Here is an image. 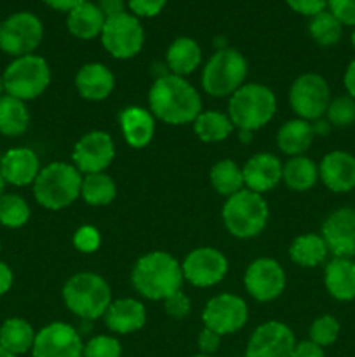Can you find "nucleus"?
Returning a JSON list of instances; mask_svg holds the SVG:
<instances>
[{
    "instance_id": "3c124183",
    "label": "nucleus",
    "mask_w": 355,
    "mask_h": 357,
    "mask_svg": "<svg viewBox=\"0 0 355 357\" xmlns=\"http://www.w3.org/2000/svg\"><path fill=\"white\" fill-rule=\"evenodd\" d=\"M343 84L345 89H347V94L355 100V58L348 63L347 70H345L343 75Z\"/></svg>"
},
{
    "instance_id": "603ef678",
    "label": "nucleus",
    "mask_w": 355,
    "mask_h": 357,
    "mask_svg": "<svg viewBox=\"0 0 355 357\" xmlns=\"http://www.w3.org/2000/svg\"><path fill=\"white\" fill-rule=\"evenodd\" d=\"M45 6H49L51 9L63 10V13H70L72 9H75L80 3L87 2V0H42Z\"/></svg>"
},
{
    "instance_id": "6e6d98bb",
    "label": "nucleus",
    "mask_w": 355,
    "mask_h": 357,
    "mask_svg": "<svg viewBox=\"0 0 355 357\" xmlns=\"http://www.w3.org/2000/svg\"><path fill=\"white\" fill-rule=\"evenodd\" d=\"M3 187H6V181H3L2 174H0V195L3 194Z\"/></svg>"
},
{
    "instance_id": "0eeeda50",
    "label": "nucleus",
    "mask_w": 355,
    "mask_h": 357,
    "mask_svg": "<svg viewBox=\"0 0 355 357\" xmlns=\"http://www.w3.org/2000/svg\"><path fill=\"white\" fill-rule=\"evenodd\" d=\"M247 59L237 49H219L202 70V87L212 98L232 96L246 84Z\"/></svg>"
},
{
    "instance_id": "58836bf2",
    "label": "nucleus",
    "mask_w": 355,
    "mask_h": 357,
    "mask_svg": "<svg viewBox=\"0 0 355 357\" xmlns=\"http://www.w3.org/2000/svg\"><path fill=\"white\" fill-rule=\"evenodd\" d=\"M341 326L338 323V319L331 314H324V316L317 317L315 321L310 326V342L317 344L319 347H329L340 337Z\"/></svg>"
},
{
    "instance_id": "72a5a7b5",
    "label": "nucleus",
    "mask_w": 355,
    "mask_h": 357,
    "mask_svg": "<svg viewBox=\"0 0 355 357\" xmlns=\"http://www.w3.org/2000/svg\"><path fill=\"white\" fill-rule=\"evenodd\" d=\"M209 178H211L212 188L225 197H230L246 188L244 187L242 167H239V164L232 159H223L216 162Z\"/></svg>"
},
{
    "instance_id": "393cba45",
    "label": "nucleus",
    "mask_w": 355,
    "mask_h": 357,
    "mask_svg": "<svg viewBox=\"0 0 355 357\" xmlns=\"http://www.w3.org/2000/svg\"><path fill=\"white\" fill-rule=\"evenodd\" d=\"M120 129L132 149H145L155 135V117L143 107H129L120 114Z\"/></svg>"
},
{
    "instance_id": "c9c22d12",
    "label": "nucleus",
    "mask_w": 355,
    "mask_h": 357,
    "mask_svg": "<svg viewBox=\"0 0 355 357\" xmlns=\"http://www.w3.org/2000/svg\"><path fill=\"white\" fill-rule=\"evenodd\" d=\"M308 33L315 44L322 45V47H331L341 40L343 24L326 9L310 20Z\"/></svg>"
},
{
    "instance_id": "c756f323",
    "label": "nucleus",
    "mask_w": 355,
    "mask_h": 357,
    "mask_svg": "<svg viewBox=\"0 0 355 357\" xmlns=\"http://www.w3.org/2000/svg\"><path fill=\"white\" fill-rule=\"evenodd\" d=\"M329 255L326 241L319 234H303L292 241L289 248V257L296 265L305 268H313L324 264Z\"/></svg>"
},
{
    "instance_id": "5701e85b",
    "label": "nucleus",
    "mask_w": 355,
    "mask_h": 357,
    "mask_svg": "<svg viewBox=\"0 0 355 357\" xmlns=\"http://www.w3.org/2000/svg\"><path fill=\"white\" fill-rule=\"evenodd\" d=\"M103 319L108 330L113 333L129 335L145 326L146 309L141 302L134 298L115 300L106 309Z\"/></svg>"
},
{
    "instance_id": "39448f33",
    "label": "nucleus",
    "mask_w": 355,
    "mask_h": 357,
    "mask_svg": "<svg viewBox=\"0 0 355 357\" xmlns=\"http://www.w3.org/2000/svg\"><path fill=\"white\" fill-rule=\"evenodd\" d=\"M63 300L70 312L84 321H96L104 316L110 307V284L94 272H79L66 281Z\"/></svg>"
},
{
    "instance_id": "9d476101",
    "label": "nucleus",
    "mask_w": 355,
    "mask_h": 357,
    "mask_svg": "<svg viewBox=\"0 0 355 357\" xmlns=\"http://www.w3.org/2000/svg\"><path fill=\"white\" fill-rule=\"evenodd\" d=\"M100 37L104 51L117 59L134 58L145 44L143 24L131 13H120L117 16L106 17Z\"/></svg>"
},
{
    "instance_id": "a19ab883",
    "label": "nucleus",
    "mask_w": 355,
    "mask_h": 357,
    "mask_svg": "<svg viewBox=\"0 0 355 357\" xmlns=\"http://www.w3.org/2000/svg\"><path fill=\"white\" fill-rule=\"evenodd\" d=\"M73 246L80 251V253H96L101 246V234L96 227L84 225L73 234Z\"/></svg>"
},
{
    "instance_id": "20e7f679",
    "label": "nucleus",
    "mask_w": 355,
    "mask_h": 357,
    "mask_svg": "<svg viewBox=\"0 0 355 357\" xmlns=\"http://www.w3.org/2000/svg\"><path fill=\"white\" fill-rule=\"evenodd\" d=\"M82 173L68 162H51L42 167L33 181L35 201L49 211H59L80 197Z\"/></svg>"
},
{
    "instance_id": "864d4df0",
    "label": "nucleus",
    "mask_w": 355,
    "mask_h": 357,
    "mask_svg": "<svg viewBox=\"0 0 355 357\" xmlns=\"http://www.w3.org/2000/svg\"><path fill=\"white\" fill-rule=\"evenodd\" d=\"M3 94H6V86H3V77L0 75V98H2Z\"/></svg>"
},
{
    "instance_id": "49530a36",
    "label": "nucleus",
    "mask_w": 355,
    "mask_h": 357,
    "mask_svg": "<svg viewBox=\"0 0 355 357\" xmlns=\"http://www.w3.org/2000/svg\"><path fill=\"white\" fill-rule=\"evenodd\" d=\"M219 342H221V337L214 331H211L209 328H204L198 335V349H200V354L211 356L212 352L218 351Z\"/></svg>"
},
{
    "instance_id": "4468645a",
    "label": "nucleus",
    "mask_w": 355,
    "mask_h": 357,
    "mask_svg": "<svg viewBox=\"0 0 355 357\" xmlns=\"http://www.w3.org/2000/svg\"><path fill=\"white\" fill-rule=\"evenodd\" d=\"M244 286L256 302H271L285 289V272L274 258H258L247 267Z\"/></svg>"
},
{
    "instance_id": "de8ad7c7",
    "label": "nucleus",
    "mask_w": 355,
    "mask_h": 357,
    "mask_svg": "<svg viewBox=\"0 0 355 357\" xmlns=\"http://www.w3.org/2000/svg\"><path fill=\"white\" fill-rule=\"evenodd\" d=\"M292 357H326V354H324L322 347H319V345L313 344V342L305 340L296 344Z\"/></svg>"
},
{
    "instance_id": "473e14b6",
    "label": "nucleus",
    "mask_w": 355,
    "mask_h": 357,
    "mask_svg": "<svg viewBox=\"0 0 355 357\" xmlns=\"http://www.w3.org/2000/svg\"><path fill=\"white\" fill-rule=\"evenodd\" d=\"M195 135L204 143L225 142L233 131V124L228 114H221L216 110H202L194 121Z\"/></svg>"
},
{
    "instance_id": "cd10ccee",
    "label": "nucleus",
    "mask_w": 355,
    "mask_h": 357,
    "mask_svg": "<svg viewBox=\"0 0 355 357\" xmlns=\"http://www.w3.org/2000/svg\"><path fill=\"white\" fill-rule=\"evenodd\" d=\"M166 63L171 73L178 77H184L195 72L202 63V49L197 40L190 37H178L169 45L166 54Z\"/></svg>"
},
{
    "instance_id": "f8f14e48",
    "label": "nucleus",
    "mask_w": 355,
    "mask_h": 357,
    "mask_svg": "<svg viewBox=\"0 0 355 357\" xmlns=\"http://www.w3.org/2000/svg\"><path fill=\"white\" fill-rule=\"evenodd\" d=\"M249 317V309L244 298L232 295V293H221L216 295L205 303L202 321L204 328L218 333L219 337L237 333L242 330Z\"/></svg>"
},
{
    "instance_id": "8fccbe9b",
    "label": "nucleus",
    "mask_w": 355,
    "mask_h": 357,
    "mask_svg": "<svg viewBox=\"0 0 355 357\" xmlns=\"http://www.w3.org/2000/svg\"><path fill=\"white\" fill-rule=\"evenodd\" d=\"M14 282V272L13 268L7 264L0 261V296H3L6 293L10 291Z\"/></svg>"
},
{
    "instance_id": "a211bd4d",
    "label": "nucleus",
    "mask_w": 355,
    "mask_h": 357,
    "mask_svg": "<svg viewBox=\"0 0 355 357\" xmlns=\"http://www.w3.org/2000/svg\"><path fill=\"white\" fill-rule=\"evenodd\" d=\"M322 239L338 258L355 257V208L345 206L331 213L322 223Z\"/></svg>"
},
{
    "instance_id": "ea45409f",
    "label": "nucleus",
    "mask_w": 355,
    "mask_h": 357,
    "mask_svg": "<svg viewBox=\"0 0 355 357\" xmlns=\"http://www.w3.org/2000/svg\"><path fill=\"white\" fill-rule=\"evenodd\" d=\"M120 342L108 335H97L84 345L82 357H120Z\"/></svg>"
},
{
    "instance_id": "79ce46f5",
    "label": "nucleus",
    "mask_w": 355,
    "mask_h": 357,
    "mask_svg": "<svg viewBox=\"0 0 355 357\" xmlns=\"http://www.w3.org/2000/svg\"><path fill=\"white\" fill-rule=\"evenodd\" d=\"M327 10L343 26H355V0H327Z\"/></svg>"
},
{
    "instance_id": "f3484780",
    "label": "nucleus",
    "mask_w": 355,
    "mask_h": 357,
    "mask_svg": "<svg viewBox=\"0 0 355 357\" xmlns=\"http://www.w3.org/2000/svg\"><path fill=\"white\" fill-rule=\"evenodd\" d=\"M296 338L291 328L278 321H268L251 335L246 357H292Z\"/></svg>"
},
{
    "instance_id": "a18cd8bd",
    "label": "nucleus",
    "mask_w": 355,
    "mask_h": 357,
    "mask_svg": "<svg viewBox=\"0 0 355 357\" xmlns=\"http://www.w3.org/2000/svg\"><path fill=\"white\" fill-rule=\"evenodd\" d=\"M285 3H287L294 13L308 17H313L315 14L327 9V0H285Z\"/></svg>"
},
{
    "instance_id": "1a4fd4ad",
    "label": "nucleus",
    "mask_w": 355,
    "mask_h": 357,
    "mask_svg": "<svg viewBox=\"0 0 355 357\" xmlns=\"http://www.w3.org/2000/svg\"><path fill=\"white\" fill-rule=\"evenodd\" d=\"M44 38V24L33 13L21 10L0 23V51L13 58L33 54Z\"/></svg>"
},
{
    "instance_id": "7c9ffc66",
    "label": "nucleus",
    "mask_w": 355,
    "mask_h": 357,
    "mask_svg": "<svg viewBox=\"0 0 355 357\" xmlns=\"http://www.w3.org/2000/svg\"><path fill=\"white\" fill-rule=\"evenodd\" d=\"M282 181L291 190H310L319 181V166L306 155L291 157L287 162L282 164Z\"/></svg>"
},
{
    "instance_id": "f257e3e1",
    "label": "nucleus",
    "mask_w": 355,
    "mask_h": 357,
    "mask_svg": "<svg viewBox=\"0 0 355 357\" xmlns=\"http://www.w3.org/2000/svg\"><path fill=\"white\" fill-rule=\"evenodd\" d=\"M150 112L153 117L171 126L190 124L202 112L200 94L184 77L167 75L159 77L150 87Z\"/></svg>"
},
{
    "instance_id": "ddd939ff",
    "label": "nucleus",
    "mask_w": 355,
    "mask_h": 357,
    "mask_svg": "<svg viewBox=\"0 0 355 357\" xmlns=\"http://www.w3.org/2000/svg\"><path fill=\"white\" fill-rule=\"evenodd\" d=\"M183 279L197 288H211L225 279L228 272V260L216 248H197L181 264Z\"/></svg>"
},
{
    "instance_id": "5fc2aeb1",
    "label": "nucleus",
    "mask_w": 355,
    "mask_h": 357,
    "mask_svg": "<svg viewBox=\"0 0 355 357\" xmlns=\"http://www.w3.org/2000/svg\"><path fill=\"white\" fill-rule=\"evenodd\" d=\"M0 357H16L14 354H10V352H7L6 349L0 347Z\"/></svg>"
},
{
    "instance_id": "09e8293b",
    "label": "nucleus",
    "mask_w": 355,
    "mask_h": 357,
    "mask_svg": "<svg viewBox=\"0 0 355 357\" xmlns=\"http://www.w3.org/2000/svg\"><path fill=\"white\" fill-rule=\"evenodd\" d=\"M96 6L100 7L101 13L104 14V17H111L117 16V14L120 13H125V0H97Z\"/></svg>"
},
{
    "instance_id": "2f4dec72",
    "label": "nucleus",
    "mask_w": 355,
    "mask_h": 357,
    "mask_svg": "<svg viewBox=\"0 0 355 357\" xmlns=\"http://www.w3.org/2000/svg\"><path fill=\"white\" fill-rule=\"evenodd\" d=\"M30 126V112L26 103L17 98L3 94L0 98V135L21 136Z\"/></svg>"
},
{
    "instance_id": "bb28decb",
    "label": "nucleus",
    "mask_w": 355,
    "mask_h": 357,
    "mask_svg": "<svg viewBox=\"0 0 355 357\" xmlns=\"http://www.w3.org/2000/svg\"><path fill=\"white\" fill-rule=\"evenodd\" d=\"M315 132H313L312 122L303 119H292L284 122L277 132V145L285 155L298 157L305 155L306 150L312 146Z\"/></svg>"
},
{
    "instance_id": "f704fd0d",
    "label": "nucleus",
    "mask_w": 355,
    "mask_h": 357,
    "mask_svg": "<svg viewBox=\"0 0 355 357\" xmlns=\"http://www.w3.org/2000/svg\"><path fill=\"white\" fill-rule=\"evenodd\" d=\"M80 195L89 206H106L117 195V187L106 173L86 174L80 187Z\"/></svg>"
},
{
    "instance_id": "f03ea898",
    "label": "nucleus",
    "mask_w": 355,
    "mask_h": 357,
    "mask_svg": "<svg viewBox=\"0 0 355 357\" xmlns=\"http://www.w3.org/2000/svg\"><path fill=\"white\" fill-rule=\"evenodd\" d=\"M132 286L145 298L159 302L180 291L183 284V271L173 255L166 251H152L136 261L131 275Z\"/></svg>"
},
{
    "instance_id": "9b49d317",
    "label": "nucleus",
    "mask_w": 355,
    "mask_h": 357,
    "mask_svg": "<svg viewBox=\"0 0 355 357\" xmlns=\"http://www.w3.org/2000/svg\"><path fill=\"white\" fill-rule=\"evenodd\" d=\"M331 101V89L327 80L319 73H303L292 82L289 89V103L298 119L319 121L326 115Z\"/></svg>"
},
{
    "instance_id": "423d86ee",
    "label": "nucleus",
    "mask_w": 355,
    "mask_h": 357,
    "mask_svg": "<svg viewBox=\"0 0 355 357\" xmlns=\"http://www.w3.org/2000/svg\"><path fill=\"white\" fill-rule=\"evenodd\" d=\"M223 222L226 230L237 239H253L267 227L268 204L263 195L242 188L226 197L223 206Z\"/></svg>"
},
{
    "instance_id": "e433bc0d",
    "label": "nucleus",
    "mask_w": 355,
    "mask_h": 357,
    "mask_svg": "<svg viewBox=\"0 0 355 357\" xmlns=\"http://www.w3.org/2000/svg\"><path fill=\"white\" fill-rule=\"evenodd\" d=\"M30 216V206L21 195H0V225L6 227V229H21V227L26 225Z\"/></svg>"
},
{
    "instance_id": "7ed1b4c3",
    "label": "nucleus",
    "mask_w": 355,
    "mask_h": 357,
    "mask_svg": "<svg viewBox=\"0 0 355 357\" xmlns=\"http://www.w3.org/2000/svg\"><path fill=\"white\" fill-rule=\"evenodd\" d=\"M277 112V100L270 87L263 84H244L230 96L228 117L233 128L240 131L244 143L251 139V132L265 128Z\"/></svg>"
},
{
    "instance_id": "aec40b11",
    "label": "nucleus",
    "mask_w": 355,
    "mask_h": 357,
    "mask_svg": "<svg viewBox=\"0 0 355 357\" xmlns=\"http://www.w3.org/2000/svg\"><path fill=\"white\" fill-rule=\"evenodd\" d=\"M40 169L38 155L28 146L9 149L0 159V174H2L3 181L13 187L33 185Z\"/></svg>"
},
{
    "instance_id": "6e6552de",
    "label": "nucleus",
    "mask_w": 355,
    "mask_h": 357,
    "mask_svg": "<svg viewBox=\"0 0 355 357\" xmlns=\"http://www.w3.org/2000/svg\"><path fill=\"white\" fill-rule=\"evenodd\" d=\"M2 77L6 94L26 103L47 89L51 84V68L42 56L28 54L14 58Z\"/></svg>"
},
{
    "instance_id": "37998d69",
    "label": "nucleus",
    "mask_w": 355,
    "mask_h": 357,
    "mask_svg": "<svg viewBox=\"0 0 355 357\" xmlns=\"http://www.w3.org/2000/svg\"><path fill=\"white\" fill-rule=\"evenodd\" d=\"M190 300H188V296L184 295L183 291H176L173 293L171 296H167L166 300H164V307H166V312L169 314L171 317H174V319H184V317L190 314Z\"/></svg>"
},
{
    "instance_id": "13d9d810",
    "label": "nucleus",
    "mask_w": 355,
    "mask_h": 357,
    "mask_svg": "<svg viewBox=\"0 0 355 357\" xmlns=\"http://www.w3.org/2000/svg\"><path fill=\"white\" fill-rule=\"evenodd\" d=\"M194 357H211V356H205V354H197V356H194Z\"/></svg>"
},
{
    "instance_id": "4d7b16f0",
    "label": "nucleus",
    "mask_w": 355,
    "mask_h": 357,
    "mask_svg": "<svg viewBox=\"0 0 355 357\" xmlns=\"http://www.w3.org/2000/svg\"><path fill=\"white\" fill-rule=\"evenodd\" d=\"M350 42H352V47H354V51H355V26H354V31H352Z\"/></svg>"
},
{
    "instance_id": "4be33fe9",
    "label": "nucleus",
    "mask_w": 355,
    "mask_h": 357,
    "mask_svg": "<svg viewBox=\"0 0 355 357\" xmlns=\"http://www.w3.org/2000/svg\"><path fill=\"white\" fill-rule=\"evenodd\" d=\"M77 93L87 101H103L115 87V77L103 63H87L75 75Z\"/></svg>"
},
{
    "instance_id": "412c9836",
    "label": "nucleus",
    "mask_w": 355,
    "mask_h": 357,
    "mask_svg": "<svg viewBox=\"0 0 355 357\" xmlns=\"http://www.w3.org/2000/svg\"><path fill=\"white\" fill-rule=\"evenodd\" d=\"M244 187L256 194L270 192L282 181V162L270 152L251 157L242 167Z\"/></svg>"
},
{
    "instance_id": "2eb2a0df",
    "label": "nucleus",
    "mask_w": 355,
    "mask_h": 357,
    "mask_svg": "<svg viewBox=\"0 0 355 357\" xmlns=\"http://www.w3.org/2000/svg\"><path fill=\"white\" fill-rule=\"evenodd\" d=\"M115 157V143L104 131H90L73 146V166L84 174L104 173Z\"/></svg>"
},
{
    "instance_id": "6ab92c4d",
    "label": "nucleus",
    "mask_w": 355,
    "mask_h": 357,
    "mask_svg": "<svg viewBox=\"0 0 355 357\" xmlns=\"http://www.w3.org/2000/svg\"><path fill=\"white\" fill-rule=\"evenodd\" d=\"M319 180L334 194H347L355 188V155L345 150L326 153L319 164Z\"/></svg>"
},
{
    "instance_id": "b1692460",
    "label": "nucleus",
    "mask_w": 355,
    "mask_h": 357,
    "mask_svg": "<svg viewBox=\"0 0 355 357\" xmlns=\"http://www.w3.org/2000/svg\"><path fill=\"white\" fill-rule=\"evenodd\" d=\"M324 286L338 302L355 300V261L338 257L327 261L324 268Z\"/></svg>"
},
{
    "instance_id": "4c0bfd02",
    "label": "nucleus",
    "mask_w": 355,
    "mask_h": 357,
    "mask_svg": "<svg viewBox=\"0 0 355 357\" xmlns=\"http://www.w3.org/2000/svg\"><path fill=\"white\" fill-rule=\"evenodd\" d=\"M324 117L329 122L331 128H350L355 124V100L348 94L331 98Z\"/></svg>"
},
{
    "instance_id": "c85d7f7f",
    "label": "nucleus",
    "mask_w": 355,
    "mask_h": 357,
    "mask_svg": "<svg viewBox=\"0 0 355 357\" xmlns=\"http://www.w3.org/2000/svg\"><path fill=\"white\" fill-rule=\"evenodd\" d=\"M35 337L37 333H35L33 326L21 317H10V319L3 321V324L0 326V347L16 357L31 351Z\"/></svg>"
},
{
    "instance_id": "dca6fc26",
    "label": "nucleus",
    "mask_w": 355,
    "mask_h": 357,
    "mask_svg": "<svg viewBox=\"0 0 355 357\" xmlns=\"http://www.w3.org/2000/svg\"><path fill=\"white\" fill-rule=\"evenodd\" d=\"M31 354L33 357H82V338L70 324L51 323L37 333Z\"/></svg>"
},
{
    "instance_id": "c03bdc74",
    "label": "nucleus",
    "mask_w": 355,
    "mask_h": 357,
    "mask_svg": "<svg viewBox=\"0 0 355 357\" xmlns=\"http://www.w3.org/2000/svg\"><path fill=\"white\" fill-rule=\"evenodd\" d=\"M167 0H127L131 14L136 17H155L162 13Z\"/></svg>"
},
{
    "instance_id": "a878e982",
    "label": "nucleus",
    "mask_w": 355,
    "mask_h": 357,
    "mask_svg": "<svg viewBox=\"0 0 355 357\" xmlns=\"http://www.w3.org/2000/svg\"><path fill=\"white\" fill-rule=\"evenodd\" d=\"M104 14L100 7L93 2H84L72 9L66 17V28L73 37L80 40H90L94 37H100L104 26Z\"/></svg>"
}]
</instances>
